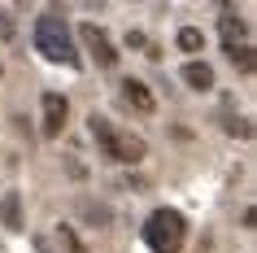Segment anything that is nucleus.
I'll list each match as a JSON object with an SVG mask.
<instances>
[{
  "instance_id": "9",
  "label": "nucleus",
  "mask_w": 257,
  "mask_h": 253,
  "mask_svg": "<svg viewBox=\"0 0 257 253\" xmlns=\"http://www.w3.org/2000/svg\"><path fill=\"white\" fill-rule=\"evenodd\" d=\"M218 27H222L227 48H231V44H244V35H248V22H244V18H235V14H222V18H218Z\"/></svg>"
},
{
  "instance_id": "12",
  "label": "nucleus",
  "mask_w": 257,
  "mask_h": 253,
  "mask_svg": "<svg viewBox=\"0 0 257 253\" xmlns=\"http://www.w3.org/2000/svg\"><path fill=\"white\" fill-rule=\"evenodd\" d=\"M227 131H231V135H244V140H248V135H253V127H248L244 118H231V122H227Z\"/></svg>"
},
{
  "instance_id": "10",
  "label": "nucleus",
  "mask_w": 257,
  "mask_h": 253,
  "mask_svg": "<svg viewBox=\"0 0 257 253\" xmlns=\"http://www.w3.org/2000/svg\"><path fill=\"white\" fill-rule=\"evenodd\" d=\"M227 57L244 70V74H253V48H248V44H231V48H227Z\"/></svg>"
},
{
  "instance_id": "8",
  "label": "nucleus",
  "mask_w": 257,
  "mask_h": 253,
  "mask_svg": "<svg viewBox=\"0 0 257 253\" xmlns=\"http://www.w3.org/2000/svg\"><path fill=\"white\" fill-rule=\"evenodd\" d=\"M0 218H5V227H9V231H22V197H18V192H5V201H0Z\"/></svg>"
},
{
  "instance_id": "3",
  "label": "nucleus",
  "mask_w": 257,
  "mask_h": 253,
  "mask_svg": "<svg viewBox=\"0 0 257 253\" xmlns=\"http://www.w3.org/2000/svg\"><path fill=\"white\" fill-rule=\"evenodd\" d=\"M87 127H92L96 144L105 148V157H109V161H140L144 153H149L140 135H126V131H118V127H113L109 118H100V114H92V118H87Z\"/></svg>"
},
{
  "instance_id": "1",
  "label": "nucleus",
  "mask_w": 257,
  "mask_h": 253,
  "mask_svg": "<svg viewBox=\"0 0 257 253\" xmlns=\"http://www.w3.org/2000/svg\"><path fill=\"white\" fill-rule=\"evenodd\" d=\"M35 48H40L48 61H61V66H79V53H74V35H70L66 18H57V14L35 18Z\"/></svg>"
},
{
  "instance_id": "4",
  "label": "nucleus",
  "mask_w": 257,
  "mask_h": 253,
  "mask_svg": "<svg viewBox=\"0 0 257 253\" xmlns=\"http://www.w3.org/2000/svg\"><path fill=\"white\" fill-rule=\"evenodd\" d=\"M66 118H70V101L61 92H44V101H40V131L48 135V140H57V135L66 131Z\"/></svg>"
},
{
  "instance_id": "6",
  "label": "nucleus",
  "mask_w": 257,
  "mask_h": 253,
  "mask_svg": "<svg viewBox=\"0 0 257 253\" xmlns=\"http://www.w3.org/2000/svg\"><path fill=\"white\" fill-rule=\"evenodd\" d=\"M122 96H126V105H136L140 114H153V109H157L149 83H140V79H126V83H122Z\"/></svg>"
},
{
  "instance_id": "13",
  "label": "nucleus",
  "mask_w": 257,
  "mask_h": 253,
  "mask_svg": "<svg viewBox=\"0 0 257 253\" xmlns=\"http://www.w3.org/2000/svg\"><path fill=\"white\" fill-rule=\"evenodd\" d=\"M126 44H131V48H149V40H144L140 31H131V35H126Z\"/></svg>"
},
{
  "instance_id": "2",
  "label": "nucleus",
  "mask_w": 257,
  "mask_h": 253,
  "mask_svg": "<svg viewBox=\"0 0 257 253\" xmlns=\"http://www.w3.org/2000/svg\"><path fill=\"white\" fill-rule=\"evenodd\" d=\"M183 240H188V223H183V214L179 210H153L149 223H144V244L153 253H179L183 249Z\"/></svg>"
},
{
  "instance_id": "11",
  "label": "nucleus",
  "mask_w": 257,
  "mask_h": 253,
  "mask_svg": "<svg viewBox=\"0 0 257 253\" xmlns=\"http://www.w3.org/2000/svg\"><path fill=\"white\" fill-rule=\"evenodd\" d=\"M179 48H183V53H201V48H205V35L196 27H183V31H179Z\"/></svg>"
},
{
  "instance_id": "7",
  "label": "nucleus",
  "mask_w": 257,
  "mask_h": 253,
  "mask_svg": "<svg viewBox=\"0 0 257 253\" xmlns=\"http://www.w3.org/2000/svg\"><path fill=\"white\" fill-rule=\"evenodd\" d=\"M183 83L196 88V92H209V88H214V70L205 66V61H188V66H183Z\"/></svg>"
},
{
  "instance_id": "5",
  "label": "nucleus",
  "mask_w": 257,
  "mask_h": 253,
  "mask_svg": "<svg viewBox=\"0 0 257 253\" xmlns=\"http://www.w3.org/2000/svg\"><path fill=\"white\" fill-rule=\"evenodd\" d=\"M79 35H83V44L96 53V61H100V66H118V53H113V44H109V35L96 27V22H83Z\"/></svg>"
}]
</instances>
